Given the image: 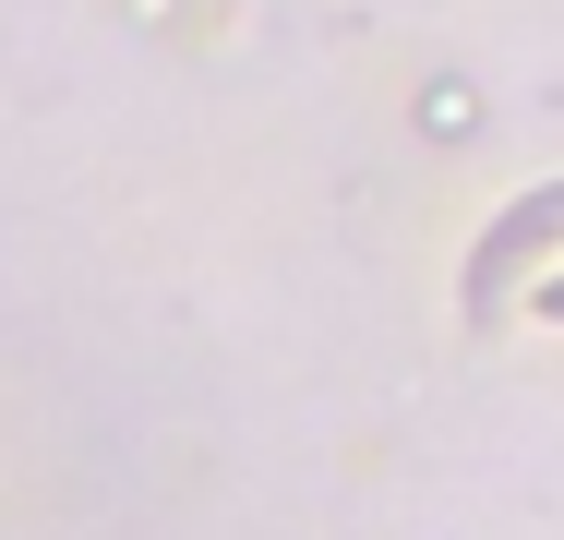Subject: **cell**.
I'll list each match as a JSON object with an SVG mask.
<instances>
[{
    "label": "cell",
    "mask_w": 564,
    "mask_h": 540,
    "mask_svg": "<svg viewBox=\"0 0 564 540\" xmlns=\"http://www.w3.org/2000/svg\"><path fill=\"white\" fill-rule=\"evenodd\" d=\"M541 240H564V193H541L529 216H505V228L480 240V277H505V264H517V252H541Z\"/></svg>",
    "instance_id": "6da1fadb"
},
{
    "label": "cell",
    "mask_w": 564,
    "mask_h": 540,
    "mask_svg": "<svg viewBox=\"0 0 564 540\" xmlns=\"http://www.w3.org/2000/svg\"><path fill=\"white\" fill-rule=\"evenodd\" d=\"M541 313H564V277H553V289H541Z\"/></svg>",
    "instance_id": "7a4b0ae2"
}]
</instances>
